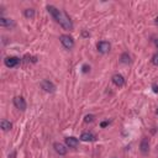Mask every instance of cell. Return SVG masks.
Masks as SVG:
<instances>
[{
    "mask_svg": "<svg viewBox=\"0 0 158 158\" xmlns=\"http://www.w3.org/2000/svg\"><path fill=\"white\" fill-rule=\"evenodd\" d=\"M47 10L51 15L53 16V19L63 27L64 30H73V24L72 20L69 19V16L67 15V12L63 10H58L57 8H54L53 5H47Z\"/></svg>",
    "mask_w": 158,
    "mask_h": 158,
    "instance_id": "obj_1",
    "label": "cell"
},
{
    "mask_svg": "<svg viewBox=\"0 0 158 158\" xmlns=\"http://www.w3.org/2000/svg\"><path fill=\"white\" fill-rule=\"evenodd\" d=\"M59 41H61V43L64 46V48H67V50H72L74 47V40L69 35H62L59 37Z\"/></svg>",
    "mask_w": 158,
    "mask_h": 158,
    "instance_id": "obj_2",
    "label": "cell"
},
{
    "mask_svg": "<svg viewBox=\"0 0 158 158\" xmlns=\"http://www.w3.org/2000/svg\"><path fill=\"white\" fill-rule=\"evenodd\" d=\"M41 87H42V89L47 93H54L56 92V85H54L52 82H50L48 79H43L42 82H41Z\"/></svg>",
    "mask_w": 158,
    "mask_h": 158,
    "instance_id": "obj_3",
    "label": "cell"
},
{
    "mask_svg": "<svg viewBox=\"0 0 158 158\" xmlns=\"http://www.w3.org/2000/svg\"><path fill=\"white\" fill-rule=\"evenodd\" d=\"M97 47L100 53H107L110 51V48H111V46H110L107 41H100V42H98Z\"/></svg>",
    "mask_w": 158,
    "mask_h": 158,
    "instance_id": "obj_4",
    "label": "cell"
},
{
    "mask_svg": "<svg viewBox=\"0 0 158 158\" xmlns=\"http://www.w3.org/2000/svg\"><path fill=\"white\" fill-rule=\"evenodd\" d=\"M4 63L8 68H14V67H16L20 63V59L17 57H6L4 59Z\"/></svg>",
    "mask_w": 158,
    "mask_h": 158,
    "instance_id": "obj_5",
    "label": "cell"
},
{
    "mask_svg": "<svg viewBox=\"0 0 158 158\" xmlns=\"http://www.w3.org/2000/svg\"><path fill=\"white\" fill-rule=\"evenodd\" d=\"M14 105L16 106V109L24 111V110L26 109V101L22 97H16V98H14Z\"/></svg>",
    "mask_w": 158,
    "mask_h": 158,
    "instance_id": "obj_6",
    "label": "cell"
},
{
    "mask_svg": "<svg viewBox=\"0 0 158 158\" xmlns=\"http://www.w3.org/2000/svg\"><path fill=\"white\" fill-rule=\"evenodd\" d=\"M53 148H54V151H56V152H57L59 156L67 154V148H66V146L62 145V143H59V142H54V143H53Z\"/></svg>",
    "mask_w": 158,
    "mask_h": 158,
    "instance_id": "obj_7",
    "label": "cell"
},
{
    "mask_svg": "<svg viewBox=\"0 0 158 158\" xmlns=\"http://www.w3.org/2000/svg\"><path fill=\"white\" fill-rule=\"evenodd\" d=\"M66 145L69 148H75V147H78V145H79V140L75 139V137H67L66 139Z\"/></svg>",
    "mask_w": 158,
    "mask_h": 158,
    "instance_id": "obj_8",
    "label": "cell"
},
{
    "mask_svg": "<svg viewBox=\"0 0 158 158\" xmlns=\"http://www.w3.org/2000/svg\"><path fill=\"white\" fill-rule=\"evenodd\" d=\"M113 83L116 85V87H122L125 84V79L121 74H114L113 75Z\"/></svg>",
    "mask_w": 158,
    "mask_h": 158,
    "instance_id": "obj_9",
    "label": "cell"
},
{
    "mask_svg": "<svg viewBox=\"0 0 158 158\" xmlns=\"http://www.w3.org/2000/svg\"><path fill=\"white\" fill-rule=\"evenodd\" d=\"M140 148H141V152L143 154H147L148 151H149V141L147 137H145L142 141H141V145H140Z\"/></svg>",
    "mask_w": 158,
    "mask_h": 158,
    "instance_id": "obj_10",
    "label": "cell"
},
{
    "mask_svg": "<svg viewBox=\"0 0 158 158\" xmlns=\"http://www.w3.org/2000/svg\"><path fill=\"white\" fill-rule=\"evenodd\" d=\"M0 25L3 27H12L15 26V22L11 19H5V17H0Z\"/></svg>",
    "mask_w": 158,
    "mask_h": 158,
    "instance_id": "obj_11",
    "label": "cell"
},
{
    "mask_svg": "<svg viewBox=\"0 0 158 158\" xmlns=\"http://www.w3.org/2000/svg\"><path fill=\"white\" fill-rule=\"evenodd\" d=\"M80 140L82 141H85V142H90V141H94L95 140V135L92 133V132H83L80 136Z\"/></svg>",
    "mask_w": 158,
    "mask_h": 158,
    "instance_id": "obj_12",
    "label": "cell"
},
{
    "mask_svg": "<svg viewBox=\"0 0 158 158\" xmlns=\"http://www.w3.org/2000/svg\"><path fill=\"white\" fill-rule=\"evenodd\" d=\"M0 127L3 128V131H9V130H11V127H12V123L8 120H1V122H0Z\"/></svg>",
    "mask_w": 158,
    "mask_h": 158,
    "instance_id": "obj_13",
    "label": "cell"
},
{
    "mask_svg": "<svg viewBox=\"0 0 158 158\" xmlns=\"http://www.w3.org/2000/svg\"><path fill=\"white\" fill-rule=\"evenodd\" d=\"M120 62L122 64H128L130 62H131V57H130V54L128 53H122L121 54V57H120Z\"/></svg>",
    "mask_w": 158,
    "mask_h": 158,
    "instance_id": "obj_14",
    "label": "cell"
},
{
    "mask_svg": "<svg viewBox=\"0 0 158 158\" xmlns=\"http://www.w3.org/2000/svg\"><path fill=\"white\" fill-rule=\"evenodd\" d=\"M24 14H25V16L27 19H33V17H35V10H33V9H26Z\"/></svg>",
    "mask_w": 158,
    "mask_h": 158,
    "instance_id": "obj_15",
    "label": "cell"
},
{
    "mask_svg": "<svg viewBox=\"0 0 158 158\" xmlns=\"http://www.w3.org/2000/svg\"><path fill=\"white\" fill-rule=\"evenodd\" d=\"M82 71H83V73H88L89 71H90V66L83 64V67H82Z\"/></svg>",
    "mask_w": 158,
    "mask_h": 158,
    "instance_id": "obj_16",
    "label": "cell"
},
{
    "mask_svg": "<svg viewBox=\"0 0 158 158\" xmlns=\"http://www.w3.org/2000/svg\"><path fill=\"white\" fill-rule=\"evenodd\" d=\"M93 120H94V115H87L85 119H84L85 122H92Z\"/></svg>",
    "mask_w": 158,
    "mask_h": 158,
    "instance_id": "obj_17",
    "label": "cell"
},
{
    "mask_svg": "<svg viewBox=\"0 0 158 158\" xmlns=\"http://www.w3.org/2000/svg\"><path fill=\"white\" fill-rule=\"evenodd\" d=\"M152 63H153L154 66H158V53H156L154 56L152 57Z\"/></svg>",
    "mask_w": 158,
    "mask_h": 158,
    "instance_id": "obj_18",
    "label": "cell"
},
{
    "mask_svg": "<svg viewBox=\"0 0 158 158\" xmlns=\"http://www.w3.org/2000/svg\"><path fill=\"white\" fill-rule=\"evenodd\" d=\"M152 88H153V92H154V93H158V85H157V84H153Z\"/></svg>",
    "mask_w": 158,
    "mask_h": 158,
    "instance_id": "obj_19",
    "label": "cell"
},
{
    "mask_svg": "<svg viewBox=\"0 0 158 158\" xmlns=\"http://www.w3.org/2000/svg\"><path fill=\"white\" fill-rule=\"evenodd\" d=\"M109 125V121H104V122H101V127H105Z\"/></svg>",
    "mask_w": 158,
    "mask_h": 158,
    "instance_id": "obj_20",
    "label": "cell"
},
{
    "mask_svg": "<svg viewBox=\"0 0 158 158\" xmlns=\"http://www.w3.org/2000/svg\"><path fill=\"white\" fill-rule=\"evenodd\" d=\"M83 36H85V37H87V36H89V33H88L87 31H83Z\"/></svg>",
    "mask_w": 158,
    "mask_h": 158,
    "instance_id": "obj_21",
    "label": "cell"
},
{
    "mask_svg": "<svg viewBox=\"0 0 158 158\" xmlns=\"http://www.w3.org/2000/svg\"><path fill=\"white\" fill-rule=\"evenodd\" d=\"M154 45H156V47H157V48H158V38L154 41Z\"/></svg>",
    "mask_w": 158,
    "mask_h": 158,
    "instance_id": "obj_22",
    "label": "cell"
},
{
    "mask_svg": "<svg viewBox=\"0 0 158 158\" xmlns=\"http://www.w3.org/2000/svg\"><path fill=\"white\" fill-rule=\"evenodd\" d=\"M154 22H156V25H158V16L156 17V20H154Z\"/></svg>",
    "mask_w": 158,
    "mask_h": 158,
    "instance_id": "obj_23",
    "label": "cell"
},
{
    "mask_svg": "<svg viewBox=\"0 0 158 158\" xmlns=\"http://www.w3.org/2000/svg\"><path fill=\"white\" fill-rule=\"evenodd\" d=\"M156 114H157V115H158V109H157V110H156Z\"/></svg>",
    "mask_w": 158,
    "mask_h": 158,
    "instance_id": "obj_24",
    "label": "cell"
}]
</instances>
